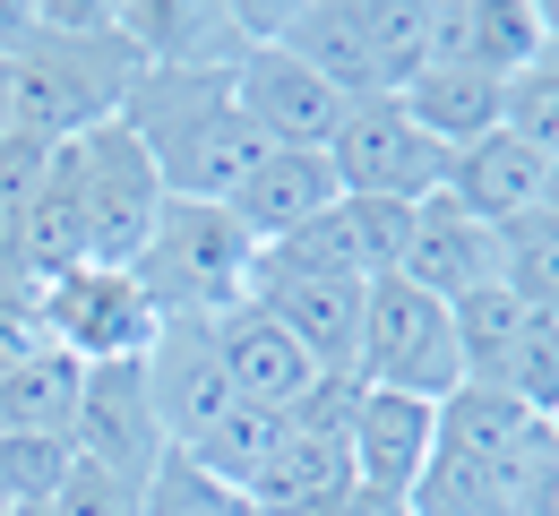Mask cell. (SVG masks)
Wrapping results in <instances>:
<instances>
[{
	"mask_svg": "<svg viewBox=\"0 0 559 516\" xmlns=\"http://www.w3.org/2000/svg\"><path fill=\"white\" fill-rule=\"evenodd\" d=\"M0 130H9V86H0Z\"/></svg>",
	"mask_w": 559,
	"mask_h": 516,
	"instance_id": "obj_37",
	"label": "cell"
},
{
	"mask_svg": "<svg viewBox=\"0 0 559 516\" xmlns=\"http://www.w3.org/2000/svg\"><path fill=\"white\" fill-rule=\"evenodd\" d=\"M276 44L293 52V61H310L345 104L379 95V61H370V0H301V9H284V17H276Z\"/></svg>",
	"mask_w": 559,
	"mask_h": 516,
	"instance_id": "obj_18",
	"label": "cell"
},
{
	"mask_svg": "<svg viewBox=\"0 0 559 516\" xmlns=\"http://www.w3.org/2000/svg\"><path fill=\"white\" fill-rule=\"evenodd\" d=\"M44 327H52V345L70 353V362L104 370V362H146V345H155V301L130 267H70V276H52L44 285Z\"/></svg>",
	"mask_w": 559,
	"mask_h": 516,
	"instance_id": "obj_6",
	"label": "cell"
},
{
	"mask_svg": "<svg viewBox=\"0 0 559 516\" xmlns=\"http://www.w3.org/2000/svg\"><path fill=\"white\" fill-rule=\"evenodd\" d=\"M0 259H9V216H0Z\"/></svg>",
	"mask_w": 559,
	"mask_h": 516,
	"instance_id": "obj_38",
	"label": "cell"
},
{
	"mask_svg": "<svg viewBox=\"0 0 559 516\" xmlns=\"http://www.w3.org/2000/svg\"><path fill=\"white\" fill-rule=\"evenodd\" d=\"M543 172H551V155H543V147L490 130V139H474V147L448 155V181H439V190L483 224V232H499V224H516V216L543 207Z\"/></svg>",
	"mask_w": 559,
	"mask_h": 516,
	"instance_id": "obj_16",
	"label": "cell"
},
{
	"mask_svg": "<svg viewBox=\"0 0 559 516\" xmlns=\"http://www.w3.org/2000/svg\"><path fill=\"white\" fill-rule=\"evenodd\" d=\"M61 155H70V181H78V216H86V259L95 267H139V250L164 224V199H173L164 172H155V155L121 121L70 139Z\"/></svg>",
	"mask_w": 559,
	"mask_h": 516,
	"instance_id": "obj_4",
	"label": "cell"
},
{
	"mask_svg": "<svg viewBox=\"0 0 559 516\" xmlns=\"http://www.w3.org/2000/svg\"><path fill=\"white\" fill-rule=\"evenodd\" d=\"M543 44H559V0H551V9H543Z\"/></svg>",
	"mask_w": 559,
	"mask_h": 516,
	"instance_id": "obj_35",
	"label": "cell"
},
{
	"mask_svg": "<svg viewBox=\"0 0 559 516\" xmlns=\"http://www.w3.org/2000/svg\"><path fill=\"white\" fill-rule=\"evenodd\" d=\"M396 276L430 301H456V293H474L483 276H499V250H490V232L448 190H430V199H414V232H405Z\"/></svg>",
	"mask_w": 559,
	"mask_h": 516,
	"instance_id": "obj_14",
	"label": "cell"
},
{
	"mask_svg": "<svg viewBox=\"0 0 559 516\" xmlns=\"http://www.w3.org/2000/svg\"><path fill=\"white\" fill-rule=\"evenodd\" d=\"M328 164H336L345 199H396V207H414V199H430V190L448 181V147L421 139L396 95L345 104V121H336V139H328Z\"/></svg>",
	"mask_w": 559,
	"mask_h": 516,
	"instance_id": "obj_7",
	"label": "cell"
},
{
	"mask_svg": "<svg viewBox=\"0 0 559 516\" xmlns=\"http://www.w3.org/2000/svg\"><path fill=\"white\" fill-rule=\"evenodd\" d=\"M499 387L534 413V422H559V319H525L516 353L499 370Z\"/></svg>",
	"mask_w": 559,
	"mask_h": 516,
	"instance_id": "obj_30",
	"label": "cell"
},
{
	"mask_svg": "<svg viewBox=\"0 0 559 516\" xmlns=\"http://www.w3.org/2000/svg\"><path fill=\"white\" fill-rule=\"evenodd\" d=\"M396 104H405V121H414L421 139H430V147H448V155L499 130V77H490V70H465V61H430Z\"/></svg>",
	"mask_w": 559,
	"mask_h": 516,
	"instance_id": "obj_19",
	"label": "cell"
},
{
	"mask_svg": "<svg viewBox=\"0 0 559 516\" xmlns=\"http://www.w3.org/2000/svg\"><path fill=\"white\" fill-rule=\"evenodd\" d=\"M0 516H9V508H0Z\"/></svg>",
	"mask_w": 559,
	"mask_h": 516,
	"instance_id": "obj_39",
	"label": "cell"
},
{
	"mask_svg": "<svg viewBox=\"0 0 559 516\" xmlns=\"http://www.w3.org/2000/svg\"><path fill=\"white\" fill-rule=\"evenodd\" d=\"M250 267H259V241L224 199H164V224L130 276L173 327V319H224L233 301H250Z\"/></svg>",
	"mask_w": 559,
	"mask_h": 516,
	"instance_id": "obj_3",
	"label": "cell"
},
{
	"mask_svg": "<svg viewBox=\"0 0 559 516\" xmlns=\"http://www.w3.org/2000/svg\"><path fill=\"white\" fill-rule=\"evenodd\" d=\"M543 52V9L534 0H474V70L516 77Z\"/></svg>",
	"mask_w": 559,
	"mask_h": 516,
	"instance_id": "obj_27",
	"label": "cell"
},
{
	"mask_svg": "<svg viewBox=\"0 0 559 516\" xmlns=\"http://www.w3.org/2000/svg\"><path fill=\"white\" fill-rule=\"evenodd\" d=\"M139 70L146 61L112 35V26H95V35H52V26H35V35L9 52V70H0L9 121L35 130V139H52V147H70V139H86V130L121 121Z\"/></svg>",
	"mask_w": 559,
	"mask_h": 516,
	"instance_id": "obj_2",
	"label": "cell"
},
{
	"mask_svg": "<svg viewBox=\"0 0 559 516\" xmlns=\"http://www.w3.org/2000/svg\"><path fill=\"white\" fill-rule=\"evenodd\" d=\"M336 224H345V241H353V267H361V285L396 276V259H405V232H414V207H396V199H336Z\"/></svg>",
	"mask_w": 559,
	"mask_h": 516,
	"instance_id": "obj_28",
	"label": "cell"
},
{
	"mask_svg": "<svg viewBox=\"0 0 559 516\" xmlns=\"http://www.w3.org/2000/svg\"><path fill=\"white\" fill-rule=\"evenodd\" d=\"M139 516H250V500H241V491H224V482H207V473L173 447V456L146 473Z\"/></svg>",
	"mask_w": 559,
	"mask_h": 516,
	"instance_id": "obj_29",
	"label": "cell"
},
{
	"mask_svg": "<svg viewBox=\"0 0 559 516\" xmlns=\"http://www.w3.org/2000/svg\"><path fill=\"white\" fill-rule=\"evenodd\" d=\"M52 516H139V500L121 482H104L95 465H70V482L52 491Z\"/></svg>",
	"mask_w": 559,
	"mask_h": 516,
	"instance_id": "obj_34",
	"label": "cell"
},
{
	"mask_svg": "<svg viewBox=\"0 0 559 516\" xmlns=\"http://www.w3.org/2000/svg\"><path fill=\"white\" fill-rule=\"evenodd\" d=\"M78 387H86V362H70L61 345H52L44 362L9 370V379H0V440H70Z\"/></svg>",
	"mask_w": 559,
	"mask_h": 516,
	"instance_id": "obj_21",
	"label": "cell"
},
{
	"mask_svg": "<svg viewBox=\"0 0 559 516\" xmlns=\"http://www.w3.org/2000/svg\"><path fill=\"white\" fill-rule=\"evenodd\" d=\"M525 319H534V310L508 293L499 276H483L474 293L448 301V327H456V353H465V379H474V387H499V370H508V353H516Z\"/></svg>",
	"mask_w": 559,
	"mask_h": 516,
	"instance_id": "obj_22",
	"label": "cell"
},
{
	"mask_svg": "<svg viewBox=\"0 0 559 516\" xmlns=\"http://www.w3.org/2000/svg\"><path fill=\"white\" fill-rule=\"evenodd\" d=\"M361 387H388V396H456L465 387V353H456V327H448V301L414 293L405 276H379L361 293Z\"/></svg>",
	"mask_w": 559,
	"mask_h": 516,
	"instance_id": "obj_5",
	"label": "cell"
},
{
	"mask_svg": "<svg viewBox=\"0 0 559 516\" xmlns=\"http://www.w3.org/2000/svg\"><path fill=\"white\" fill-rule=\"evenodd\" d=\"M146 396H155V422H164V440L173 447H199L241 405L233 396V379L215 362V336L207 319H173V327H155V345H146Z\"/></svg>",
	"mask_w": 559,
	"mask_h": 516,
	"instance_id": "obj_10",
	"label": "cell"
},
{
	"mask_svg": "<svg viewBox=\"0 0 559 516\" xmlns=\"http://www.w3.org/2000/svg\"><path fill=\"white\" fill-rule=\"evenodd\" d=\"M405 516H508V482L456 447H430L421 482L405 491Z\"/></svg>",
	"mask_w": 559,
	"mask_h": 516,
	"instance_id": "obj_25",
	"label": "cell"
},
{
	"mask_svg": "<svg viewBox=\"0 0 559 516\" xmlns=\"http://www.w3.org/2000/svg\"><path fill=\"white\" fill-rule=\"evenodd\" d=\"M543 422L508 396V387H456V396H439V447H456V456H474V465H490L499 482H508V465L525 456V440H534Z\"/></svg>",
	"mask_w": 559,
	"mask_h": 516,
	"instance_id": "obj_20",
	"label": "cell"
},
{
	"mask_svg": "<svg viewBox=\"0 0 559 516\" xmlns=\"http://www.w3.org/2000/svg\"><path fill=\"white\" fill-rule=\"evenodd\" d=\"M9 516H52V500H44V508H9Z\"/></svg>",
	"mask_w": 559,
	"mask_h": 516,
	"instance_id": "obj_36",
	"label": "cell"
},
{
	"mask_svg": "<svg viewBox=\"0 0 559 516\" xmlns=\"http://www.w3.org/2000/svg\"><path fill=\"white\" fill-rule=\"evenodd\" d=\"M233 104L250 112V130H259L267 147H319L328 155L336 121H345V95L310 70V61H293L284 44H250V52L233 61Z\"/></svg>",
	"mask_w": 559,
	"mask_h": 516,
	"instance_id": "obj_9",
	"label": "cell"
},
{
	"mask_svg": "<svg viewBox=\"0 0 559 516\" xmlns=\"http://www.w3.org/2000/svg\"><path fill=\"white\" fill-rule=\"evenodd\" d=\"M499 130L559 155V44H543L516 77H499Z\"/></svg>",
	"mask_w": 559,
	"mask_h": 516,
	"instance_id": "obj_26",
	"label": "cell"
},
{
	"mask_svg": "<svg viewBox=\"0 0 559 516\" xmlns=\"http://www.w3.org/2000/svg\"><path fill=\"white\" fill-rule=\"evenodd\" d=\"M276 440H284V422L267 413V405H233L207 440L181 447V456H190L207 482H224V491H241V500H250V491H259V473H267V456H276Z\"/></svg>",
	"mask_w": 559,
	"mask_h": 516,
	"instance_id": "obj_24",
	"label": "cell"
},
{
	"mask_svg": "<svg viewBox=\"0 0 559 516\" xmlns=\"http://www.w3.org/2000/svg\"><path fill=\"white\" fill-rule=\"evenodd\" d=\"M52 353V327H44V285H26V276H9L0 267V379L26 362H44Z\"/></svg>",
	"mask_w": 559,
	"mask_h": 516,
	"instance_id": "obj_32",
	"label": "cell"
},
{
	"mask_svg": "<svg viewBox=\"0 0 559 516\" xmlns=\"http://www.w3.org/2000/svg\"><path fill=\"white\" fill-rule=\"evenodd\" d=\"M336 199H345V181H336V164H328L319 147H267L259 164H250V181H241L224 207L250 224V241L267 250V241H284V232L319 224Z\"/></svg>",
	"mask_w": 559,
	"mask_h": 516,
	"instance_id": "obj_13",
	"label": "cell"
},
{
	"mask_svg": "<svg viewBox=\"0 0 559 516\" xmlns=\"http://www.w3.org/2000/svg\"><path fill=\"white\" fill-rule=\"evenodd\" d=\"M112 35L146 70H233L250 52L233 0H215V9L207 0H139V9H112Z\"/></svg>",
	"mask_w": 559,
	"mask_h": 516,
	"instance_id": "obj_12",
	"label": "cell"
},
{
	"mask_svg": "<svg viewBox=\"0 0 559 516\" xmlns=\"http://www.w3.org/2000/svg\"><path fill=\"white\" fill-rule=\"evenodd\" d=\"M361 293H370V285H328V276H301V285H259L250 301H259L284 336L310 353V370L361 379Z\"/></svg>",
	"mask_w": 559,
	"mask_h": 516,
	"instance_id": "obj_17",
	"label": "cell"
},
{
	"mask_svg": "<svg viewBox=\"0 0 559 516\" xmlns=\"http://www.w3.org/2000/svg\"><path fill=\"white\" fill-rule=\"evenodd\" d=\"M52 155H61L52 139H35V130H17V121L0 130V216H17V207L52 181Z\"/></svg>",
	"mask_w": 559,
	"mask_h": 516,
	"instance_id": "obj_33",
	"label": "cell"
},
{
	"mask_svg": "<svg viewBox=\"0 0 559 516\" xmlns=\"http://www.w3.org/2000/svg\"><path fill=\"white\" fill-rule=\"evenodd\" d=\"M70 440H0V508H44L70 482Z\"/></svg>",
	"mask_w": 559,
	"mask_h": 516,
	"instance_id": "obj_31",
	"label": "cell"
},
{
	"mask_svg": "<svg viewBox=\"0 0 559 516\" xmlns=\"http://www.w3.org/2000/svg\"><path fill=\"white\" fill-rule=\"evenodd\" d=\"M70 456H78V465H95L104 482H121L130 500L146 491V473L173 456V440H164V422H155V396H146V370L139 362L86 370L78 413H70Z\"/></svg>",
	"mask_w": 559,
	"mask_h": 516,
	"instance_id": "obj_8",
	"label": "cell"
},
{
	"mask_svg": "<svg viewBox=\"0 0 559 516\" xmlns=\"http://www.w3.org/2000/svg\"><path fill=\"white\" fill-rule=\"evenodd\" d=\"M430 447H439V405L361 387V405H353V422H345V456H353V491L361 500L405 508V491L421 482Z\"/></svg>",
	"mask_w": 559,
	"mask_h": 516,
	"instance_id": "obj_11",
	"label": "cell"
},
{
	"mask_svg": "<svg viewBox=\"0 0 559 516\" xmlns=\"http://www.w3.org/2000/svg\"><path fill=\"white\" fill-rule=\"evenodd\" d=\"M207 336H215V362H224V379H233V396H241V405L284 413V405L319 379V370H310V353L284 336L259 301H233L224 319H207Z\"/></svg>",
	"mask_w": 559,
	"mask_h": 516,
	"instance_id": "obj_15",
	"label": "cell"
},
{
	"mask_svg": "<svg viewBox=\"0 0 559 516\" xmlns=\"http://www.w3.org/2000/svg\"><path fill=\"white\" fill-rule=\"evenodd\" d=\"M121 130L155 155L173 199H233L250 164L267 155L250 112L233 104V70H139Z\"/></svg>",
	"mask_w": 559,
	"mask_h": 516,
	"instance_id": "obj_1",
	"label": "cell"
},
{
	"mask_svg": "<svg viewBox=\"0 0 559 516\" xmlns=\"http://www.w3.org/2000/svg\"><path fill=\"white\" fill-rule=\"evenodd\" d=\"M490 250H499V285L525 301L534 319H559V216H551V207L499 224Z\"/></svg>",
	"mask_w": 559,
	"mask_h": 516,
	"instance_id": "obj_23",
	"label": "cell"
}]
</instances>
